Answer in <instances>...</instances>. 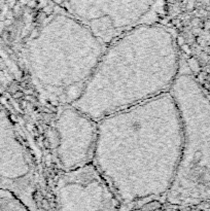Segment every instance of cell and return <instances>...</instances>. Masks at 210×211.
<instances>
[{
	"mask_svg": "<svg viewBox=\"0 0 210 211\" xmlns=\"http://www.w3.org/2000/svg\"><path fill=\"white\" fill-rule=\"evenodd\" d=\"M106 45L65 9L47 14L27 43V67L35 89L51 102L72 104L93 74Z\"/></svg>",
	"mask_w": 210,
	"mask_h": 211,
	"instance_id": "cell-3",
	"label": "cell"
},
{
	"mask_svg": "<svg viewBox=\"0 0 210 211\" xmlns=\"http://www.w3.org/2000/svg\"><path fill=\"white\" fill-rule=\"evenodd\" d=\"M181 146V118L167 92L99 120L92 163L129 208L165 200Z\"/></svg>",
	"mask_w": 210,
	"mask_h": 211,
	"instance_id": "cell-1",
	"label": "cell"
},
{
	"mask_svg": "<svg viewBox=\"0 0 210 211\" xmlns=\"http://www.w3.org/2000/svg\"><path fill=\"white\" fill-rule=\"evenodd\" d=\"M63 4L108 44L131 29L151 23L156 0H63Z\"/></svg>",
	"mask_w": 210,
	"mask_h": 211,
	"instance_id": "cell-5",
	"label": "cell"
},
{
	"mask_svg": "<svg viewBox=\"0 0 210 211\" xmlns=\"http://www.w3.org/2000/svg\"><path fill=\"white\" fill-rule=\"evenodd\" d=\"M180 68L173 32L155 22L142 24L106 45L72 105L99 121L170 92Z\"/></svg>",
	"mask_w": 210,
	"mask_h": 211,
	"instance_id": "cell-2",
	"label": "cell"
},
{
	"mask_svg": "<svg viewBox=\"0 0 210 211\" xmlns=\"http://www.w3.org/2000/svg\"><path fill=\"white\" fill-rule=\"evenodd\" d=\"M182 124V146L167 204L194 205L210 201V99L188 71L171 88Z\"/></svg>",
	"mask_w": 210,
	"mask_h": 211,
	"instance_id": "cell-4",
	"label": "cell"
},
{
	"mask_svg": "<svg viewBox=\"0 0 210 211\" xmlns=\"http://www.w3.org/2000/svg\"><path fill=\"white\" fill-rule=\"evenodd\" d=\"M58 210H114L122 206L100 171L93 163L62 170L53 185Z\"/></svg>",
	"mask_w": 210,
	"mask_h": 211,
	"instance_id": "cell-6",
	"label": "cell"
},
{
	"mask_svg": "<svg viewBox=\"0 0 210 211\" xmlns=\"http://www.w3.org/2000/svg\"><path fill=\"white\" fill-rule=\"evenodd\" d=\"M98 121L72 104L62 105L56 118V154L61 170L92 163Z\"/></svg>",
	"mask_w": 210,
	"mask_h": 211,
	"instance_id": "cell-7",
	"label": "cell"
}]
</instances>
